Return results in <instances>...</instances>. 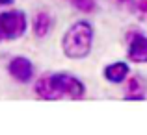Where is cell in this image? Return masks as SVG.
<instances>
[{"label": "cell", "instance_id": "cell-7", "mask_svg": "<svg viewBox=\"0 0 147 135\" xmlns=\"http://www.w3.org/2000/svg\"><path fill=\"white\" fill-rule=\"evenodd\" d=\"M147 92V80L140 74H134L127 82V96L125 100H144Z\"/></svg>", "mask_w": 147, "mask_h": 135}, {"label": "cell", "instance_id": "cell-3", "mask_svg": "<svg viewBox=\"0 0 147 135\" xmlns=\"http://www.w3.org/2000/svg\"><path fill=\"white\" fill-rule=\"evenodd\" d=\"M26 32V15L19 9L0 13V37L19 39Z\"/></svg>", "mask_w": 147, "mask_h": 135}, {"label": "cell", "instance_id": "cell-9", "mask_svg": "<svg viewBox=\"0 0 147 135\" xmlns=\"http://www.w3.org/2000/svg\"><path fill=\"white\" fill-rule=\"evenodd\" d=\"M50 30H52V17L49 13H45V11H39L36 15V19H34V33H36V37H39V39L47 37Z\"/></svg>", "mask_w": 147, "mask_h": 135}, {"label": "cell", "instance_id": "cell-12", "mask_svg": "<svg viewBox=\"0 0 147 135\" xmlns=\"http://www.w3.org/2000/svg\"><path fill=\"white\" fill-rule=\"evenodd\" d=\"M0 39H2V37H0Z\"/></svg>", "mask_w": 147, "mask_h": 135}, {"label": "cell", "instance_id": "cell-1", "mask_svg": "<svg viewBox=\"0 0 147 135\" xmlns=\"http://www.w3.org/2000/svg\"><path fill=\"white\" fill-rule=\"evenodd\" d=\"M95 41V30L91 22L76 21L65 30L61 37V50L69 59H84L91 54Z\"/></svg>", "mask_w": 147, "mask_h": 135}, {"label": "cell", "instance_id": "cell-5", "mask_svg": "<svg viewBox=\"0 0 147 135\" xmlns=\"http://www.w3.org/2000/svg\"><path fill=\"white\" fill-rule=\"evenodd\" d=\"M7 70H9L11 78H15L21 83H28V82H32V78H34L32 61L26 59V57H22V56L13 57V59L9 61V65H7Z\"/></svg>", "mask_w": 147, "mask_h": 135}, {"label": "cell", "instance_id": "cell-8", "mask_svg": "<svg viewBox=\"0 0 147 135\" xmlns=\"http://www.w3.org/2000/svg\"><path fill=\"white\" fill-rule=\"evenodd\" d=\"M36 94L41 100H60L58 92L52 87V82H50V74H43L36 82Z\"/></svg>", "mask_w": 147, "mask_h": 135}, {"label": "cell", "instance_id": "cell-2", "mask_svg": "<svg viewBox=\"0 0 147 135\" xmlns=\"http://www.w3.org/2000/svg\"><path fill=\"white\" fill-rule=\"evenodd\" d=\"M50 82L60 98H63V96L71 100L86 98V85L76 76L67 74V72H54V74H50Z\"/></svg>", "mask_w": 147, "mask_h": 135}, {"label": "cell", "instance_id": "cell-4", "mask_svg": "<svg viewBox=\"0 0 147 135\" xmlns=\"http://www.w3.org/2000/svg\"><path fill=\"white\" fill-rule=\"evenodd\" d=\"M127 59L132 61V63H147V35L140 32L129 33Z\"/></svg>", "mask_w": 147, "mask_h": 135}, {"label": "cell", "instance_id": "cell-6", "mask_svg": "<svg viewBox=\"0 0 147 135\" xmlns=\"http://www.w3.org/2000/svg\"><path fill=\"white\" fill-rule=\"evenodd\" d=\"M102 76L108 83H123L130 76V67L127 61H114L102 68Z\"/></svg>", "mask_w": 147, "mask_h": 135}, {"label": "cell", "instance_id": "cell-10", "mask_svg": "<svg viewBox=\"0 0 147 135\" xmlns=\"http://www.w3.org/2000/svg\"><path fill=\"white\" fill-rule=\"evenodd\" d=\"M80 13H93L95 7H97V2L95 0H69Z\"/></svg>", "mask_w": 147, "mask_h": 135}, {"label": "cell", "instance_id": "cell-11", "mask_svg": "<svg viewBox=\"0 0 147 135\" xmlns=\"http://www.w3.org/2000/svg\"><path fill=\"white\" fill-rule=\"evenodd\" d=\"M15 0H0V6H9V4H13Z\"/></svg>", "mask_w": 147, "mask_h": 135}]
</instances>
